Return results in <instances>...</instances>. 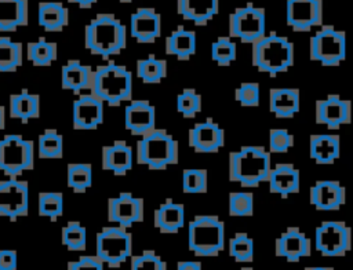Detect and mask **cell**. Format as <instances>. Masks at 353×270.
Here are the masks:
<instances>
[{
  "instance_id": "cell-1",
  "label": "cell",
  "mask_w": 353,
  "mask_h": 270,
  "mask_svg": "<svg viewBox=\"0 0 353 270\" xmlns=\"http://www.w3.org/2000/svg\"><path fill=\"white\" fill-rule=\"evenodd\" d=\"M127 45L125 25L110 12L95 15L84 28V47L103 59L119 55Z\"/></svg>"
},
{
  "instance_id": "cell-2",
  "label": "cell",
  "mask_w": 353,
  "mask_h": 270,
  "mask_svg": "<svg viewBox=\"0 0 353 270\" xmlns=\"http://www.w3.org/2000/svg\"><path fill=\"white\" fill-rule=\"evenodd\" d=\"M272 168L270 153L262 146H243L229 153V180L254 189L266 182Z\"/></svg>"
},
{
  "instance_id": "cell-3",
  "label": "cell",
  "mask_w": 353,
  "mask_h": 270,
  "mask_svg": "<svg viewBox=\"0 0 353 270\" xmlns=\"http://www.w3.org/2000/svg\"><path fill=\"white\" fill-rule=\"evenodd\" d=\"M251 45V63L262 73L277 76L294 65V43L273 30Z\"/></svg>"
},
{
  "instance_id": "cell-4",
  "label": "cell",
  "mask_w": 353,
  "mask_h": 270,
  "mask_svg": "<svg viewBox=\"0 0 353 270\" xmlns=\"http://www.w3.org/2000/svg\"><path fill=\"white\" fill-rule=\"evenodd\" d=\"M90 92L109 106H120L132 98V74L131 72L114 62L94 69Z\"/></svg>"
},
{
  "instance_id": "cell-5",
  "label": "cell",
  "mask_w": 353,
  "mask_h": 270,
  "mask_svg": "<svg viewBox=\"0 0 353 270\" xmlns=\"http://www.w3.org/2000/svg\"><path fill=\"white\" fill-rule=\"evenodd\" d=\"M137 163L149 169L161 171L179 160V146L163 128H154L137 142Z\"/></svg>"
},
{
  "instance_id": "cell-6",
  "label": "cell",
  "mask_w": 353,
  "mask_h": 270,
  "mask_svg": "<svg viewBox=\"0 0 353 270\" xmlns=\"http://www.w3.org/2000/svg\"><path fill=\"white\" fill-rule=\"evenodd\" d=\"M189 249L196 256H216L225 248V223L216 215H197L189 223Z\"/></svg>"
},
{
  "instance_id": "cell-7",
  "label": "cell",
  "mask_w": 353,
  "mask_h": 270,
  "mask_svg": "<svg viewBox=\"0 0 353 270\" xmlns=\"http://www.w3.org/2000/svg\"><path fill=\"white\" fill-rule=\"evenodd\" d=\"M132 255V236L120 226L102 227L95 236V256L108 267L117 269Z\"/></svg>"
},
{
  "instance_id": "cell-8",
  "label": "cell",
  "mask_w": 353,
  "mask_h": 270,
  "mask_svg": "<svg viewBox=\"0 0 353 270\" xmlns=\"http://www.w3.org/2000/svg\"><path fill=\"white\" fill-rule=\"evenodd\" d=\"M34 143L18 134H10L0 139V171L10 178H17L25 171L33 169Z\"/></svg>"
},
{
  "instance_id": "cell-9",
  "label": "cell",
  "mask_w": 353,
  "mask_h": 270,
  "mask_svg": "<svg viewBox=\"0 0 353 270\" xmlns=\"http://www.w3.org/2000/svg\"><path fill=\"white\" fill-rule=\"evenodd\" d=\"M309 56L324 66H338L346 58V34L332 25H324L309 41Z\"/></svg>"
},
{
  "instance_id": "cell-10",
  "label": "cell",
  "mask_w": 353,
  "mask_h": 270,
  "mask_svg": "<svg viewBox=\"0 0 353 270\" xmlns=\"http://www.w3.org/2000/svg\"><path fill=\"white\" fill-rule=\"evenodd\" d=\"M229 37L239 39L241 43L252 44L259 40L266 30V14L262 7L247 3L229 14Z\"/></svg>"
},
{
  "instance_id": "cell-11",
  "label": "cell",
  "mask_w": 353,
  "mask_h": 270,
  "mask_svg": "<svg viewBox=\"0 0 353 270\" xmlns=\"http://www.w3.org/2000/svg\"><path fill=\"white\" fill-rule=\"evenodd\" d=\"M352 247V230L342 220H325L314 230V248L330 258L343 256Z\"/></svg>"
},
{
  "instance_id": "cell-12",
  "label": "cell",
  "mask_w": 353,
  "mask_h": 270,
  "mask_svg": "<svg viewBox=\"0 0 353 270\" xmlns=\"http://www.w3.org/2000/svg\"><path fill=\"white\" fill-rule=\"evenodd\" d=\"M29 211V185L25 180L10 178L0 180V216L10 220L26 216Z\"/></svg>"
},
{
  "instance_id": "cell-13",
  "label": "cell",
  "mask_w": 353,
  "mask_h": 270,
  "mask_svg": "<svg viewBox=\"0 0 353 270\" xmlns=\"http://www.w3.org/2000/svg\"><path fill=\"white\" fill-rule=\"evenodd\" d=\"M323 0H285V22L294 32L323 25Z\"/></svg>"
},
{
  "instance_id": "cell-14",
  "label": "cell",
  "mask_w": 353,
  "mask_h": 270,
  "mask_svg": "<svg viewBox=\"0 0 353 270\" xmlns=\"http://www.w3.org/2000/svg\"><path fill=\"white\" fill-rule=\"evenodd\" d=\"M145 202L141 197L131 193H120L108 200V220L116 226L128 229L135 223L143 220Z\"/></svg>"
},
{
  "instance_id": "cell-15",
  "label": "cell",
  "mask_w": 353,
  "mask_h": 270,
  "mask_svg": "<svg viewBox=\"0 0 353 270\" xmlns=\"http://www.w3.org/2000/svg\"><path fill=\"white\" fill-rule=\"evenodd\" d=\"M314 120L328 129H338L352 120V103L336 94H330L324 99H317L314 105Z\"/></svg>"
},
{
  "instance_id": "cell-16",
  "label": "cell",
  "mask_w": 353,
  "mask_h": 270,
  "mask_svg": "<svg viewBox=\"0 0 353 270\" xmlns=\"http://www.w3.org/2000/svg\"><path fill=\"white\" fill-rule=\"evenodd\" d=\"M130 34L141 44L154 43L161 36V17L153 7H139L130 15Z\"/></svg>"
},
{
  "instance_id": "cell-17",
  "label": "cell",
  "mask_w": 353,
  "mask_h": 270,
  "mask_svg": "<svg viewBox=\"0 0 353 270\" xmlns=\"http://www.w3.org/2000/svg\"><path fill=\"white\" fill-rule=\"evenodd\" d=\"M189 146L196 153H216L225 146V131L207 118L189 129Z\"/></svg>"
},
{
  "instance_id": "cell-18",
  "label": "cell",
  "mask_w": 353,
  "mask_h": 270,
  "mask_svg": "<svg viewBox=\"0 0 353 270\" xmlns=\"http://www.w3.org/2000/svg\"><path fill=\"white\" fill-rule=\"evenodd\" d=\"M310 253L312 242L298 227L285 229L274 240V255L285 259L287 262H299L302 258L310 256Z\"/></svg>"
},
{
  "instance_id": "cell-19",
  "label": "cell",
  "mask_w": 353,
  "mask_h": 270,
  "mask_svg": "<svg viewBox=\"0 0 353 270\" xmlns=\"http://www.w3.org/2000/svg\"><path fill=\"white\" fill-rule=\"evenodd\" d=\"M103 123V102L91 92L81 94L73 103V128L97 129Z\"/></svg>"
},
{
  "instance_id": "cell-20",
  "label": "cell",
  "mask_w": 353,
  "mask_h": 270,
  "mask_svg": "<svg viewBox=\"0 0 353 270\" xmlns=\"http://www.w3.org/2000/svg\"><path fill=\"white\" fill-rule=\"evenodd\" d=\"M125 129L135 136H143L156 128V109L149 101H130L124 109Z\"/></svg>"
},
{
  "instance_id": "cell-21",
  "label": "cell",
  "mask_w": 353,
  "mask_h": 270,
  "mask_svg": "<svg viewBox=\"0 0 353 270\" xmlns=\"http://www.w3.org/2000/svg\"><path fill=\"white\" fill-rule=\"evenodd\" d=\"M309 200L319 211H336L346 202V189L338 180H317L310 187Z\"/></svg>"
},
{
  "instance_id": "cell-22",
  "label": "cell",
  "mask_w": 353,
  "mask_h": 270,
  "mask_svg": "<svg viewBox=\"0 0 353 270\" xmlns=\"http://www.w3.org/2000/svg\"><path fill=\"white\" fill-rule=\"evenodd\" d=\"M269 190L273 194L281 197H288L299 191L301 175L299 169L290 163H279L270 168V172L266 179Z\"/></svg>"
},
{
  "instance_id": "cell-23",
  "label": "cell",
  "mask_w": 353,
  "mask_h": 270,
  "mask_svg": "<svg viewBox=\"0 0 353 270\" xmlns=\"http://www.w3.org/2000/svg\"><path fill=\"white\" fill-rule=\"evenodd\" d=\"M102 169L110 171L116 176H124L132 167V147L121 139L106 145L101 152Z\"/></svg>"
},
{
  "instance_id": "cell-24",
  "label": "cell",
  "mask_w": 353,
  "mask_h": 270,
  "mask_svg": "<svg viewBox=\"0 0 353 270\" xmlns=\"http://www.w3.org/2000/svg\"><path fill=\"white\" fill-rule=\"evenodd\" d=\"M219 11V0H176V12L197 26H205Z\"/></svg>"
},
{
  "instance_id": "cell-25",
  "label": "cell",
  "mask_w": 353,
  "mask_h": 270,
  "mask_svg": "<svg viewBox=\"0 0 353 270\" xmlns=\"http://www.w3.org/2000/svg\"><path fill=\"white\" fill-rule=\"evenodd\" d=\"M153 225L159 231L165 234H174L185 225V207L181 202H175L168 198L154 209Z\"/></svg>"
},
{
  "instance_id": "cell-26",
  "label": "cell",
  "mask_w": 353,
  "mask_h": 270,
  "mask_svg": "<svg viewBox=\"0 0 353 270\" xmlns=\"http://www.w3.org/2000/svg\"><path fill=\"white\" fill-rule=\"evenodd\" d=\"M94 69L88 65L81 63L77 59H70L62 66L61 70V85L63 90L79 94L81 91H90L92 81Z\"/></svg>"
},
{
  "instance_id": "cell-27",
  "label": "cell",
  "mask_w": 353,
  "mask_h": 270,
  "mask_svg": "<svg viewBox=\"0 0 353 270\" xmlns=\"http://www.w3.org/2000/svg\"><path fill=\"white\" fill-rule=\"evenodd\" d=\"M301 106V94L298 88H270L269 109L277 118H292Z\"/></svg>"
},
{
  "instance_id": "cell-28",
  "label": "cell",
  "mask_w": 353,
  "mask_h": 270,
  "mask_svg": "<svg viewBox=\"0 0 353 270\" xmlns=\"http://www.w3.org/2000/svg\"><path fill=\"white\" fill-rule=\"evenodd\" d=\"M341 152V141L338 135L331 134H314L309 139L310 158L323 165L334 164Z\"/></svg>"
},
{
  "instance_id": "cell-29",
  "label": "cell",
  "mask_w": 353,
  "mask_h": 270,
  "mask_svg": "<svg viewBox=\"0 0 353 270\" xmlns=\"http://www.w3.org/2000/svg\"><path fill=\"white\" fill-rule=\"evenodd\" d=\"M29 23V0H0V32H15Z\"/></svg>"
},
{
  "instance_id": "cell-30",
  "label": "cell",
  "mask_w": 353,
  "mask_h": 270,
  "mask_svg": "<svg viewBox=\"0 0 353 270\" xmlns=\"http://www.w3.org/2000/svg\"><path fill=\"white\" fill-rule=\"evenodd\" d=\"M37 22L46 32H62L69 25V10L61 1H40Z\"/></svg>"
},
{
  "instance_id": "cell-31",
  "label": "cell",
  "mask_w": 353,
  "mask_h": 270,
  "mask_svg": "<svg viewBox=\"0 0 353 270\" xmlns=\"http://www.w3.org/2000/svg\"><path fill=\"white\" fill-rule=\"evenodd\" d=\"M165 54L179 61H189L196 54V33L178 26L165 37Z\"/></svg>"
},
{
  "instance_id": "cell-32",
  "label": "cell",
  "mask_w": 353,
  "mask_h": 270,
  "mask_svg": "<svg viewBox=\"0 0 353 270\" xmlns=\"http://www.w3.org/2000/svg\"><path fill=\"white\" fill-rule=\"evenodd\" d=\"M40 116V96L22 90L10 96V117L28 123Z\"/></svg>"
},
{
  "instance_id": "cell-33",
  "label": "cell",
  "mask_w": 353,
  "mask_h": 270,
  "mask_svg": "<svg viewBox=\"0 0 353 270\" xmlns=\"http://www.w3.org/2000/svg\"><path fill=\"white\" fill-rule=\"evenodd\" d=\"M23 62L22 43L12 41L7 36H0V73L15 72Z\"/></svg>"
},
{
  "instance_id": "cell-34",
  "label": "cell",
  "mask_w": 353,
  "mask_h": 270,
  "mask_svg": "<svg viewBox=\"0 0 353 270\" xmlns=\"http://www.w3.org/2000/svg\"><path fill=\"white\" fill-rule=\"evenodd\" d=\"M26 55L34 66H50L58 56V45L41 37L37 41L28 43Z\"/></svg>"
},
{
  "instance_id": "cell-35",
  "label": "cell",
  "mask_w": 353,
  "mask_h": 270,
  "mask_svg": "<svg viewBox=\"0 0 353 270\" xmlns=\"http://www.w3.org/2000/svg\"><path fill=\"white\" fill-rule=\"evenodd\" d=\"M167 76V62L153 55L137 61V77L145 84H159Z\"/></svg>"
},
{
  "instance_id": "cell-36",
  "label": "cell",
  "mask_w": 353,
  "mask_h": 270,
  "mask_svg": "<svg viewBox=\"0 0 353 270\" xmlns=\"http://www.w3.org/2000/svg\"><path fill=\"white\" fill-rule=\"evenodd\" d=\"M68 187L74 193H84L92 186V165L88 163L68 164Z\"/></svg>"
},
{
  "instance_id": "cell-37",
  "label": "cell",
  "mask_w": 353,
  "mask_h": 270,
  "mask_svg": "<svg viewBox=\"0 0 353 270\" xmlns=\"http://www.w3.org/2000/svg\"><path fill=\"white\" fill-rule=\"evenodd\" d=\"M37 152L40 158H62L63 156V138L54 129L47 128L39 136Z\"/></svg>"
},
{
  "instance_id": "cell-38",
  "label": "cell",
  "mask_w": 353,
  "mask_h": 270,
  "mask_svg": "<svg viewBox=\"0 0 353 270\" xmlns=\"http://www.w3.org/2000/svg\"><path fill=\"white\" fill-rule=\"evenodd\" d=\"M61 240L69 251H84L87 247V230L80 222L70 220L62 227Z\"/></svg>"
},
{
  "instance_id": "cell-39",
  "label": "cell",
  "mask_w": 353,
  "mask_h": 270,
  "mask_svg": "<svg viewBox=\"0 0 353 270\" xmlns=\"http://www.w3.org/2000/svg\"><path fill=\"white\" fill-rule=\"evenodd\" d=\"M229 256L237 263H250L254 259V241L247 233H236L228 244Z\"/></svg>"
},
{
  "instance_id": "cell-40",
  "label": "cell",
  "mask_w": 353,
  "mask_h": 270,
  "mask_svg": "<svg viewBox=\"0 0 353 270\" xmlns=\"http://www.w3.org/2000/svg\"><path fill=\"white\" fill-rule=\"evenodd\" d=\"M39 215L57 220L63 214V196L58 191H43L37 200Z\"/></svg>"
},
{
  "instance_id": "cell-41",
  "label": "cell",
  "mask_w": 353,
  "mask_h": 270,
  "mask_svg": "<svg viewBox=\"0 0 353 270\" xmlns=\"http://www.w3.org/2000/svg\"><path fill=\"white\" fill-rule=\"evenodd\" d=\"M237 48L230 37L221 36L211 44V58L219 66H229L236 61Z\"/></svg>"
},
{
  "instance_id": "cell-42",
  "label": "cell",
  "mask_w": 353,
  "mask_h": 270,
  "mask_svg": "<svg viewBox=\"0 0 353 270\" xmlns=\"http://www.w3.org/2000/svg\"><path fill=\"white\" fill-rule=\"evenodd\" d=\"M208 175L204 168H186L182 172V190L188 194L205 193Z\"/></svg>"
},
{
  "instance_id": "cell-43",
  "label": "cell",
  "mask_w": 353,
  "mask_h": 270,
  "mask_svg": "<svg viewBox=\"0 0 353 270\" xmlns=\"http://www.w3.org/2000/svg\"><path fill=\"white\" fill-rule=\"evenodd\" d=\"M228 211L230 216L245 218L254 211V196L250 191H232L228 198Z\"/></svg>"
},
{
  "instance_id": "cell-44",
  "label": "cell",
  "mask_w": 353,
  "mask_h": 270,
  "mask_svg": "<svg viewBox=\"0 0 353 270\" xmlns=\"http://www.w3.org/2000/svg\"><path fill=\"white\" fill-rule=\"evenodd\" d=\"M203 99L199 92L193 88H185L176 96V110L185 118H193L197 113L201 112Z\"/></svg>"
},
{
  "instance_id": "cell-45",
  "label": "cell",
  "mask_w": 353,
  "mask_h": 270,
  "mask_svg": "<svg viewBox=\"0 0 353 270\" xmlns=\"http://www.w3.org/2000/svg\"><path fill=\"white\" fill-rule=\"evenodd\" d=\"M130 270H167V264L153 249H145L138 255H131Z\"/></svg>"
},
{
  "instance_id": "cell-46",
  "label": "cell",
  "mask_w": 353,
  "mask_h": 270,
  "mask_svg": "<svg viewBox=\"0 0 353 270\" xmlns=\"http://www.w3.org/2000/svg\"><path fill=\"white\" fill-rule=\"evenodd\" d=\"M294 146V135L285 128H272L269 131V153L283 154Z\"/></svg>"
},
{
  "instance_id": "cell-47",
  "label": "cell",
  "mask_w": 353,
  "mask_h": 270,
  "mask_svg": "<svg viewBox=\"0 0 353 270\" xmlns=\"http://www.w3.org/2000/svg\"><path fill=\"white\" fill-rule=\"evenodd\" d=\"M236 101L244 107H255L259 105V84L258 83H243L236 88Z\"/></svg>"
},
{
  "instance_id": "cell-48",
  "label": "cell",
  "mask_w": 353,
  "mask_h": 270,
  "mask_svg": "<svg viewBox=\"0 0 353 270\" xmlns=\"http://www.w3.org/2000/svg\"><path fill=\"white\" fill-rule=\"evenodd\" d=\"M68 270H105V264L95 255H84L68 262Z\"/></svg>"
},
{
  "instance_id": "cell-49",
  "label": "cell",
  "mask_w": 353,
  "mask_h": 270,
  "mask_svg": "<svg viewBox=\"0 0 353 270\" xmlns=\"http://www.w3.org/2000/svg\"><path fill=\"white\" fill-rule=\"evenodd\" d=\"M18 256L14 249H0V270H17Z\"/></svg>"
},
{
  "instance_id": "cell-50",
  "label": "cell",
  "mask_w": 353,
  "mask_h": 270,
  "mask_svg": "<svg viewBox=\"0 0 353 270\" xmlns=\"http://www.w3.org/2000/svg\"><path fill=\"white\" fill-rule=\"evenodd\" d=\"M176 270H203V267L197 260H179L176 263Z\"/></svg>"
},
{
  "instance_id": "cell-51",
  "label": "cell",
  "mask_w": 353,
  "mask_h": 270,
  "mask_svg": "<svg viewBox=\"0 0 353 270\" xmlns=\"http://www.w3.org/2000/svg\"><path fill=\"white\" fill-rule=\"evenodd\" d=\"M69 3H73V4H77L80 8H91L94 6V3L97 0H68Z\"/></svg>"
},
{
  "instance_id": "cell-52",
  "label": "cell",
  "mask_w": 353,
  "mask_h": 270,
  "mask_svg": "<svg viewBox=\"0 0 353 270\" xmlns=\"http://www.w3.org/2000/svg\"><path fill=\"white\" fill-rule=\"evenodd\" d=\"M4 123H6V110L3 106H0V129L4 128Z\"/></svg>"
},
{
  "instance_id": "cell-53",
  "label": "cell",
  "mask_w": 353,
  "mask_h": 270,
  "mask_svg": "<svg viewBox=\"0 0 353 270\" xmlns=\"http://www.w3.org/2000/svg\"><path fill=\"white\" fill-rule=\"evenodd\" d=\"M305 270H334L332 267H323V266H314V267H306Z\"/></svg>"
},
{
  "instance_id": "cell-54",
  "label": "cell",
  "mask_w": 353,
  "mask_h": 270,
  "mask_svg": "<svg viewBox=\"0 0 353 270\" xmlns=\"http://www.w3.org/2000/svg\"><path fill=\"white\" fill-rule=\"evenodd\" d=\"M119 1H121V3H130L131 0H119Z\"/></svg>"
},
{
  "instance_id": "cell-55",
  "label": "cell",
  "mask_w": 353,
  "mask_h": 270,
  "mask_svg": "<svg viewBox=\"0 0 353 270\" xmlns=\"http://www.w3.org/2000/svg\"><path fill=\"white\" fill-rule=\"evenodd\" d=\"M241 270H252V269H250V267H243Z\"/></svg>"
}]
</instances>
